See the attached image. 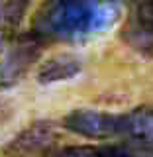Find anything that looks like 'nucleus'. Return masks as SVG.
Here are the masks:
<instances>
[{
	"label": "nucleus",
	"instance_id": "9b49d317",
	"mask_svg": "<svg viewBox=\"0 0 153 157\" xmlns=\"http://www.w3.org/2000/svg\"><path fill=\"white\" fill-rule=\"evenodd\" d=\"M4 118H6V106H4V102H0V124L4 122Z\"/></svg>",
	"mask_w": 153,
	"mask_h": 157
},
{
	"label": "nucleus",
	"instance_id": "f03ea898",
	"mask_svg": "<svg viewBox=\"0 0 153 157\" xmlns=\"http://www.w3.org/2000/svg\"><path fill=\"white\" fill-rule=\"evenodd\" d=\"M45 43L33 32L0 33V92L18 85L41 57Z\"/></svg>",
	"mask_w": 153,
	"mask_h": 157
},
{
	"label": "nucleus",
	"instance_id": "6e6552de",
	"mask_svg": "<svg viewBox=\"0 0 153 157\" xmlns=\"http://www.w3.org/2000/svg\"><path fill=\"white\" fill-rule=\"evenodd\" d=\"M128 141L153 144V106H140L128 112Z\"/></svg>",
	"mask_w": 153,
	"mask_h": 157
},
{
	"label": "nucleus",
	"instance_id": "0eeeda50",
	"mask_svg": "<svg viewBox=\"0 0 153 157\" xmlns=\"http://www.w3.org/2000/svg\"><path fill=\"white\" fill-rule=\"evenodd\" d=\"M82 69L81 59L71 55V53H59V55L49 57L45 63H41L37 71V81L41 85H53V82L69 81L77 77Z\"/></svg>",
	"mask_w": 153,
	"mask_h": 157
},
{
	"label": "nucleus",
	"instance_id": "1a4fd4ad",
	"mask_svg": "<svg viewBox=\"0 0 153 157\" xmlns=\"http://www.w3.org/2000/svg\"><path fill=\"white\" fill-rule=\"evenodd\" d=\"M29 8V0H0V33L18 32Z\"/></svg>",
	"mask_w": 153,
	"mask_h": 157
},
{
	"label": "nucleus",
	"instance_id": "20e7f679",
	"mask_svg": "<svg viewBox=\"0 0 153 157\" xmlns=\"http://www.w3.org/2000/svg\"><path fill=\"white\" fill-rule=\"evenodd\" d=\"M61 130L53 122H33L4 145L6 157H47L59 147Z\"/></svg>",
	"mask_w": 153,
	"mask_h": 157
},
{
	"label": "nucleus",
	"instance_id": "7ed1b4c3",
	"mask_svg": "<svg viewBox=\"0 0 153 157\" xmlns=\"http://www.w3.org/2000/svg\"><path fill=\"white\" fill-rule=\"evenodd\" d=\"M63 128L88 140H126L128 112L110 114L100 110L77 108L63 118Z\"/></svg>",
	"mask_w": 153,
	"mask_h": 157
},
{
	"label": "nucleus",
	"instance_id": "423d86ee",
	"mask_svg": "<svg viewBox=\"0 0 153 157\" xmlns=\"http://www.w3.org/2000/svg\"><path fill=\"white\" fill-rule=\"evenodd\" d=\"M47 157H136V147L126 144L59 145Z\"/></svg>",
	"mask_w": 153,
	"mask_h": 157
},
{
	"label": "nucleus",
	"instance_id": "9d476101",
	"mask_svg": "<svg viewBox=\"0 0 153 157\" xmlns=\"http://www.w3.org/2000/svg\"><path fill=\"white\" fill-rule=\"evenodd\" d=\"M136 157H153V149H151V147H141V149H136Z\"/></svg>",
	"mask_w": 153,
	"mask_h": 157
},
{
	"label": "nucleus",
	"instance_id": "f257e3e1",
	"mask_svg": "<svg viewBox=\"0 0 153 157\" xmlns=\"http://www.w3.org/2000/svg\"><path fill=\"white\" fill-rule=\"evenodd\" d=\"M122 0H43L32 32L43 43H81L120 20Z\"/></svg>",
	"mask_w": 153,
	"mask_h": 157
},
{
	"label": "nucleus",
	"instance_id": "39448f33",
	"mask_svg": "<svg viewBox=\"0 0 153 157\" xmlns=\"http://www.w3.org/2000/svg\"><path fill=\"white\" fill-rule=\"evenodd\" d=\"M128 16L122 26V39L137 53L153 57V0H122Z\"/></svg>",
	"mask_w": 153,
	"mask_h": 157
}]
</instances>
